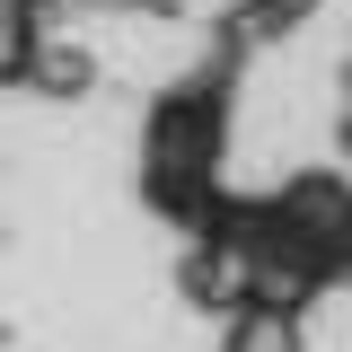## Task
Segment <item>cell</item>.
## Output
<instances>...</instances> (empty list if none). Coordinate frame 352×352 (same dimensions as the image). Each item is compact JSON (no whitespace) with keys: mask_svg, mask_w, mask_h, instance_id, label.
I'll return each mask as SVG.
<instances>
[{"mask_svg":"<svg viewBox=\"0 0 352 352\" xmlns=\"http://www.w3.org/2000/svg\"><path fill=\"white\" fill-rule=\"evenodd\" d=\"M229 352H291L282 308H247V317H238V335H229Z\"/></svg>","mask_w":352,"mask_h":352,"instance_id":"1","label":"cell"},{"mask_svg":"<svg viewBox=\"0 0 352 352\" xmlns=\"http://www.w3.org/2000/svg\"><path fill=\"white\" fill-rule=\"evenodd\" d=\"M344 80H352V71H344Z\"/></svg>","mask_w":352,"mask_h":352,"instance_id":"2","label":"cell"}]
</instances>
